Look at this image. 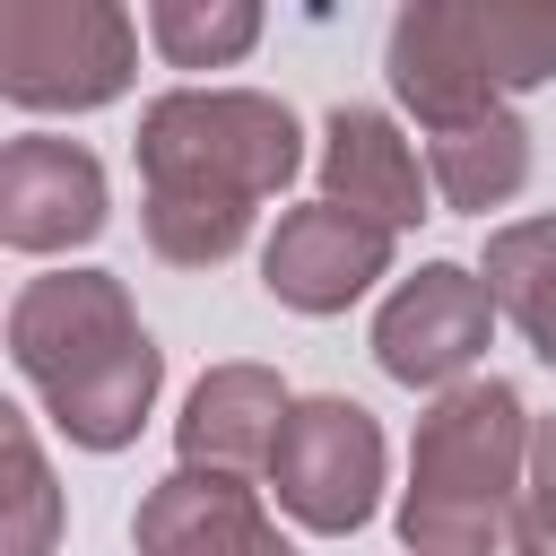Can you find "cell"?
Returning a JSON list of instances; mask_svg holds the SVG:
<instances>
[{
	"mask_svg": "<svg viewBox=\"0 0 556 556\" xmlns=\"http://www.w3.org/2000/svg\"><path fill=\"white\" fill-rule=\"evenodd\" d=\"M139 226L174 269H217L252 243L261 200L304 174V130L261 87H165L139 113Z\"/></svg>",
	"mask_w": 556,
	"mask_h": 556,
	"instance_id": "6da1fadb",
	"label": "cell"
},
{
	"mask_svg": "<svg viewBox=\"0 0 556 556\" xmlns=\"http://www.w3.org/2000/svg\"><path fill=\"white\" fill-rule=\"evenodd\" d=\"M9 365L78 452L139 443V426L165 391V348L139 330L130 287L113 269L26 278L9 295Z\"/></svg>",
	"mask_w": 556,
	"mask_h": 556,
	"instance_id": "7a4b0ae2",
	"label": "cell"
},
{
	"mask_svg": "<svg viewBox=\"0 0 556 556\" xmlns=\"http://www.w3.org/2000/svg\"><path fill=\"white\" fill-rule=\"evenodd\" d=\"M530 408L504 374L443 391L417 417L408 486H400V547L408 556H495L530 469Z\"/></svg>",
	"mask_w": 556,
	"mask_h": 556,
	"instance_id": "3957f363",
	"label": "cell"
},
{
	"mask_svg": "<svg viewBox=\"0 0 556 556\" xmlns=\"http://www.w3.org/2000/svg\"><path fill=\"white\" fill-rule=\"evenodd\" d=\"M382 70L434 139L556 78V0H408L391 17Z\"/></svg>",
	"mask_w": 556,
	"mask_h": 556,
	"instance_id": "277c9868",
	"label": "cell"
},
{
	"mask_svg": "<svg viewBox=\"0 0 556 556\" xmlns=\"http://www.w3.org/2000/svg\"><path fill=\"white\" fill-rule=\"evenodd\" d=\"M130 78L139 26L122 0H0V96L17 113H96Z\"/></svg>",
	"mask_w": 556,
	"mask_h": 556,
	"instance_id": "5b68a950",
	"label": "cell"
},
{
	"mask_svg": "<svg viewBox=\"0 0 556 556\" xmlns=\"http://www.w3.org/2000/svg\"><path fill=\"white\" fill-rule=\"evenodd\" d=\"M382 426L365 400H339V391H313L287 408L278 426V452H269V486H278V513L313 539H348L374 521L382 504Z\"/></svg>",
	"mask_w": 556,
	"mask_h": 556,
	"instance_id": "8992f818",
	"label": "cell"
},
{
	"mask_svg": "<svg viewBox=\"0 0 556 556\" xmlns=\"http://www.w3.org/2000/svg\"><path fill=\"white\" fill-rule=\"evenodd\" d=\"M486 339H495V295H486V278L469 261L408 269L374 313V365L391 382H408V391H434V400L478 382Z\"/></svg>",
	"mask_w": 556,
	"mask_h": 556,
	"instance_id": "52a82bcc",
	"label": "cell"
},
{
	"mask_svg": "<svg viewBox=\"0 0 556 556\" xmlns=\"http://www.w3.org/2000/svg\"><path fill=\"white\" fill-rule=\"evenodd\" d=\"M113 217V191H104V165L96 148L78 139H52V130H26L0 148V243L43 261V252H78L96 243Z\"/></svg>",
	"mask_w": 556,
	"mask_h": 556,
	"instance_id": "ba28073f",
	"label": "cell"
},
{
	"mask_svg": "<svg viewBox=\"0 0 556 556\" xmlns=\"http://www.w3.org/2000/svg\"><path fill=\"white\" fill-rule=\"evenodd\" d=\"M391 243H400V235H382V226H365V217H348V208H330V200H304V208H287V217L269 226V243H261V287H269L287 313L330 321V313H348L374 278H391Z\"/></svg>",
	"mask_w": 556,
	"mask_h": 556,
	"instance_id": "9c48e42d",
	"label": "cell"
},
{
	"mask_svg": "<svg viewBox=\"0 0 556 556\" xmlns=\"http://www.w3.org/2000/svg\"><path fill=\"white\" fill-rule=\"evenodd\" d=\"M130 547L139 556H295L261 486L217 469H165L130 513Z\"/></svg>",
	"mask_w": 556,
	"mask_h": 556,
	"instance_id": "30bf717a",
	"label": "cell"
},
{
	"mask_svg": "<svg viewBox=\"0 0 556 556\" xmlns=\"http://www.w3.org/2000/svg\"><path fill=\"white\" fill-rule=\"evenodd\" d=\"M426 191H434V174L417 165V148L400 139L391 113H374V104H339V113L321 122V200H330V208H348V217L400 235V226L434 217Z\"/></svg>",
	"mask_w": 556,
	"mask_h": 556,
	"instance_id": "8fae6325",
	"label": "cell"
},
{
	"mask_svg": "<svg viewBox=\"0 0 556 556\" xmlns=\"http://www.w3.org/2000/svg\"><path fill=\"white\" fill-rule=\"evenodd\" d=\"M287 382L269 365H208L174 417V452L182 469H217V478H252L269 469L278 452V426H287Z\"/></svg>",
	"mask_w": 556,
	"mask_h": 556,
	"instance_id": "7c38bea8",
	"label": "cell"
},
{
	"mask_svg": "<svg viewBox=\"0 0 556 556\" xmlns=\"http://www.w3.org/2000/svg\"><path fill=\"white\" fill-rule=\"evenodd\" d=\"M426 174H434L443 208L486 217V208H504V200L530 182V122H521L513 104H495V113H478V122H452V130L426 139Z\"/></svg>",
	"mask_w": 556,
	"mask_h": 556,
	"instance_id": "4fadbf2b",
	"label": "cell"
},
{
	"mask_svg": "<svg viewBox=\"0 0 556 556\" xmlns=\"http://www.w3.org/2000/svg\"><path fill=\"white\" fill-rule=\"evenodd\" d=\"M495 313L530 339V356L556 374V217H513L486 235V261H478Z\"/></svg>",
	"mask_w": 556,
	"mask_h": 556,
	"instance_id": "5bb4252c",
	"label": "cell"
},
{
	"mask_svg": "<svg viewBox=\"0 0 556 556\" xmlns=\"http://www.w3.org/2000/svg\"><path fill=\"white\" fill-rule=\"evenodd\" d=\"M148 43L174 70H235L261 43V9L252 0H148Z\"/></svg>",
	"mask_w": 556,
	"mask_h": 556,
	"instance_id": "9a60e30c",
	"label": "cell"
},
{
	"mask_svg": "<svg viewBox=\"0 0 556 556\" xmlns=\"http://www.w3.org/2000/svg\"><path fill=\"white\" fill-rule=\"evenodd\" d=\"M0 452H9V521H0V556H52V539H61V486H52V460H43L26 408H0Z\"/></svg>",
	"mask_w": 556,
	"mask_h": 556,
	"instance_id": "2e32d148",
	"label": "cell"
},
{
	"mask_svg": "<svg viewBox=\"0 0 556 556\" xmlns=\"http://www.w3.org/2000/svg\"><path fill=\"white\" fill-rule=\"evenodd\" d=\"M504 556H556V417L530 426V469H521V504H513Z\"/></svg>",
	"mask_w": 556,
	"mask_h": 556,
	"instance_id": "e0dca14e",
	"label": "cell"
}]
</instances>
